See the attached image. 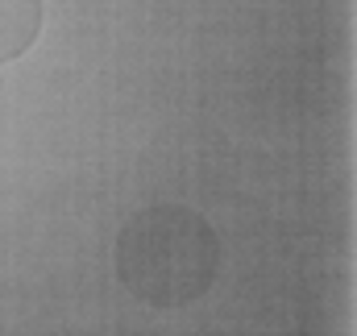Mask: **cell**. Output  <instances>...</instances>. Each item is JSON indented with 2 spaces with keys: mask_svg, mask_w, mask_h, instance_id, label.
<instances>
[{
  "mask_svg": "<svg viewBox=\"0 0 357 336\" xmlns=\"http://www.w3.org/2000/svg\"><path fill=\"white\" fill-rule=\"evenodd\" d=\"M42 29V0H0V67L21 59Z\"/></svg>",
  "mask_w": 357,
  "mask_h": 336,
  "instance_id": "cell-2",
  "label": "cell"
},
{
  "mask_svg": "<svg viewBox=\"0 0 357 336\" xmlns=\"http://www.w3.org/2000/svg\"><path fill=\"white\" fill-rule=\"evenodd\" d=\"M220 266L212 224L178 204H154L125 220L116 237V274L150 307H183L204 299Z\"/></svg>",
  "mask_w": 357,
  "mask_h": 336,
  "instance_id": "cell-1",
  "label": "cell"
}]
</instances>
